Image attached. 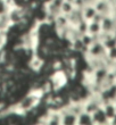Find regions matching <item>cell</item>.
I'll use <instances>...</instances> for the list:
<instances>
[{"instance_id": "9c48e42d", "label": "cell", "mask_w": 116, "mask_h": 125, "mask_svg": "<svg viewBox=\"0 0 116 125\" xmlns=\"http://www.w3.org/2000/svg\"><path fill=\"white\" fill-rule=\"evenodd\" d=\"M82 14H83V18L88 21V22H90L97 15V10L93 5H86V6H84L82 8Z\"/></svg>"}, {"instance_id": "9a60e30c", "label": "cell", "mask_w": 116, "mask_h": 125, "mask_svg": "<svg viewBox=\"0 0 116 125\" xmlns=\"http://www.w3.org/2000/svg\"><path fill=\"white\" fill-rule=\"evenodd\" d=\"M41 1L43 2V5H47V3H49L51 0H41Z\"/></svg>"}, {"instance_id": "5bb4252c", "label": "cell", "mask_w": 116, "mask_h": 125, "mask_svg": "<svg viewBox=\"0 0 116 125\" xmlns=\"http://www.w3.org/2000/svg\"><path fill=\"white\" fill-rule=\"evenodd\" d=\"M107 58L113 62H116V47H113L107 50Z\"/></svg>"}, {"instance_id": "ba28073f", "label": "cell", "mask_w": 116, "mask_h": 125, "mask_svg": "<svg viewBox=\"0 0 116 125\" xmlns=\"http://www.w3.org/2000/svg\"><path fill=\"white\" fill-rule=\"evenodd\" d=\"M67 17H68V21H70L71 25H72V26H75V25H77V23H79V22H81V21L83 20L82 9H81V8H76V7H75V8L73 9V11L67 15Z\"/></svg>"}, {"instance_id": "3957f363", "label": "cell", "mask_w": 116, "mask_h": 125, "mask_svg": "<svg viewBox=\"0 0 116 125\" xmlns=\"http://www.w3.org/2000/svg\"><path fill=\"white\" fill-rule=\"evenodd\" d=\"M62 113V125H77V116L70 112L65 107L60 108Z\"/></svg>"}, {"instance_id": "52a82bcc", "label": "cell", "mask_w": 116, "mask_h": 125, "mask_svg": "<svg viewBox=\"0 0 116 125\" xmlns=\"http://www.w3.org/2000/svg\"><path fill=\"white\" fill-rule=\"evenodd\" d=\"M53 25H55V30L59 31V30H63L65 27L70 26V21H68V17L67 15H64V14H59L58 16H56L55 21H53Z\"/></svg>"}, {"instance_id": "8fae6325", "label": "cell", "mask_w": 116, "mask_h": 125, "mask_svg": "<svg viewBox=\"0 0 116 125\" xmlns=\"http://www.w3.org/2000/svg\"><path fill=\"white\" fill-rule=\"evenodd\" d=\"M88 33L91 35L95 36H99V34L101 33V24L100 22L97 21H90L88 22Z\"/></svg>"}, {"instance_id": "4fadbf2b", "label": "cell", "mask_w": 116, "mask_h": 125, "mask_svg": "<svg viewBox=\"0 0 116 125\" xmlns=\"http://www.w3.org/2000/svg\"><path fill=\"white\" fill-rule=\"evenodd\" d=\"M75 27H76V30L79 31V33L81 35L85 34V33H88V21H85L83 18L81 22L77 23V25H75Z\"/></svg>"}, {"instance_id": "6da1fadb", "label": "cell", "mask_w": 116, "mask_h": 125, "mask_svg": "<svg viewBox=\"0 0 116 125\" xmlns=\"http://www.w3.org/2000/svg\"><path fill=\"white\" fill-rule=\"evenodd\" d=\"M107 55V49L105 48L104 43L99 40H96L90 47H88L84 57H92V58H103Z\"/></svg>"}, {"instance_id": "8992f818", "label": "cell", "mask_w": 116, "mask_h": 125, "mask_svg": "<svg viewBox=\"0 0 116 125\" xmlns=\"http://www.w3.org/2000/svg\"><path fill=\"white\" fill-rule=\"evenodd\" d=\"M103 109L105 114H106L107 118L109 121V124L110 122L113 121L114 118L116 117V105H115V101H106L103 104Z\"/></svg>"}, {"instance_id": "277c9868", "label": "cell", "mask_w": 116, "mask_h": 125, "mask_svg": "<svg viewBox=\"0 0 116 125\" xmlns=\"http://www.w3.org/2000/svg\"><path fill=\"white\" fill-rule=\"evenodd\" d=\"M100 24H101V32L104 33H113V31L116 29V22L112 15L104 16Z\"/></svg>"}, {"instance_id": "30bf717a", "label": "cell", "mask_w": 116, "mask_h": 125, "mask_svg": "<svg viewBox=\"0 0 116 125\" xmlns=\"http://www.w3.org/2000/svg\"><path fill=\"white\" fill-rule=\"evenodd\" d=\"M77 125H93L92 115L85 110L80 113L77 115Z\"/></svg>"}, {"instance_id": "7c38bea8", "label": "cell", "mask_w": 116, "mask_h": 125, "mask_svg": "<svg viewBox=\"0 0 116 125\" xmlns=\"http://www.w3.org/2000/svg\"><path fill=\"white\" fill-rule=\"evenodd\" d=\"M74 8H75V7H74V5L72 2H68V1H65V0H64V2L62 3V7H60V11H62V14H64V15H68V14H71L73 11Z\"/></svg>"}, {"instance_id": "7a4b0ae2", "label": "cell", "mask_w": 116, "mask_h": 125, "mask_svg": "<svg viewBox=\"0 0 116 125\" xmlns=\"http://www.w3.org/2000/svg\"><path fill=\"white\" fill-rule=\"evenodd\" d=\"M93 6L96 8L97 13L101 14L104 16L106 15H112L113 11V3L110 2L109 0H96V2L93 3Z\"/></svg>"}, {"instance_id": "5b68a950", "label": "cell", "mask_w": 116, "mask_h": 125, "mask_svg": "<svg viewBox=\"0 0 116 125\" xmlns=\"http://www.w3.org/2000/svg\"><path fill=\"white\" fill-rule=\"evenodd\" d=\"M92 115V121H93V124H97V125H104V124H109V121L107 118L106 114L104 112L103 107L98 108L97 110L91 114Z\"/></svg>"}]
</instances>
